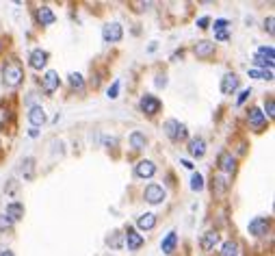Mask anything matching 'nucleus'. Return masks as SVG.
Segmentation results:
<instances>
[{
    "instance_id": "nucleus-1",
    "label": "nucleus",
    "mask_w": 275,
    "mask_h": 256,
    "mask_svg": "<svg viewBox=\"0 0 275 256\" xmlns=\"http://www.w3.org/2000/svg\"><path fill=\"white\" fill-rule=\"evenodd\" d=\"M22 81H24V70L18 61H11L2 68V83L6 87H18Z\"/></svg>"
},
{
    "instance_id": "nucleus-2",
    "label": "nucleus",
    "mask_w": 275,
    "mask_h": 256,
    "mask_svg": "<svg viewBox=\"0 0 275 256\" xmlns=\"http://www.w3.org/2000/svg\"><path fill=\"white\" fill-rule=\"evenodd\" d=\"M162 130H165V135L169 137L172 141H184L186 139V126L178 120H167L162 124Z\"/></svg>"
},
{
    "instance_id": "nucleus-3",
    "label": "nucleus",
    "mask_w": 275,
    "mask_h": 256,
    "mask_svg": "<svg viewBox=\"0 0 275 256\" xmlns=\"http://www.w3.org/2000/svg\"><path fill=\"white\" fill-rule=\"evenodd\" d=\"M254 63L258 65V68H269L273 70V65H275V55H273V48L271 46H262V48H258V55L254 57Z\"/></svg>"
},
{
    "instance_id": "nucleus-4",
    "label": "nucleus",
    "mask_w": 275,
    "mask_h": 256,
    "mask_svg": "<svg viewBox=\"0 0 275 256\" xmlns=\"http://www.w3.org/2000/svg\"><path fill=\"white\" fill-rule=\"evenodd\" d=\"M122 35H124V29H122L120 22H110V24H106V26L102 29V39H104L106 44L120 42Z\"/></svg>"
},
{
    "instance_id": "nucleus-5",
    "label": "nucleus",
    "mask_w": 275,
    "mask_h": 256,
    "mask_svg": "<svg viewBox=\"0 0 275 256\" xmlns=\"http://www.w3.org/2000/svg\"><path fill=\"white\" fill-rule=\"evenodd\" d=\"M143 198H146V202H150V204H160V202L167 198V193L160 185H148L146 191H143Z\"/></svg>"
},
{
    "instance_id": "nucleus-6",
    "label": "nucleus",
    "mask_w": 275,
    "mask_h": 256,
    "mask_svg": "<svg viewBox=\"0 0 275 256\" xmlns=\"http://www.w3.org/2000/svg\"><path fill=\"white\" fill-rule=\"evenodd\" d=\"M139 107H141V111L143 113H148V115H156L160 111V100L156 96H150V94H146L141 98V102H139Z\"/></svg>"
},
{
    "instance_id": "nucleus-7",
    "label": "nucleus",
    "mask_w": 275,
    "mask_h": 256,
    "mask_svg": "<svg viewBox=\"0 0 275 256\" xmlns=\"http://www.w3.org/2000/svg\"><path fill=\"white\" fill-rule=\"evenodd\" d=\"M269 226H271L269 217H254L250 221V232L254 237H264V234L269 232Z\"/></svg>"
},
{
    "instance_id": "nucleus-8",
    "label": "nucleus",
    "mask_w": 275,
    "mask_h": 256,
    "mask_svg": "<svg viewBox=\"0 0 275 256\" xmlns=\"http://www.w3.org/2000/svg\"><path fill=\"white\" fill-rule=\"evenodd\" d=\"M217 163H219V169L224 174H234V172H236V159H234L230 152H221Z\"/></svg>"
},
{
    "instance_id": "nucleus-9",
    "label": "nucleus",
    "mask_w": 275,
    "mask_h": 256,
    "mask_svg": "<svg viewBox=\"0 0 275 256\" xmlns=\"http://www.w3.org/2000/svg\"><path fill=\"white\" fill-rule=\"evenodd\" d=\"M46 63H48V52L42 50V48H37V50H32L30 52V57H28V65L32 70H42L46 68Z\"/></svg>"
},
{
    "instance_id": "nucleus-10",
    "label": "nucleus",
    "mask_w": 275,
    "mask_h": 256,
    "mask_svg": "<svg viewBox=\"0 0 275 256\" xmlns=\"http://www.w3.org/2000/svg\"><path fill=\"white\" fill-rule=\"evenodd\" d=\"M124 239H126V245L128 250H139V247L143 245V234H139L134 230V228H126V234H124Z\"/></svg>"
},
{
    "instance_id": "nucleus-11",
    "label": "nucleus",
    "mask_w": 275,
    "mask_h": 256,
    "mask_svg": "<svg viewBox=\"0 0 275 256\" xmlns=\"http://www.w3.org/2000/svg\"><path fill=\"white\" fill-rule=\"evenodd\" d=\"M42 87L46 94H54V91L58 89V74L56 72H46V76L42 78Z\"/></svg>"
},
{
    "instance_id": "nucleus-12",
    "label": "nucleus",
    "mask_w": 275,
    "mask_h": 256,
    "mask_svg": "<svg viewBox=\"0 0 275 256\" xmlns=\"http://www.w3.org/2000/svg\"><path fill=\"white\" fill-rule=\"evenodd\" d=\"M134 174L139 176V178H152L156 174V165L152 161H139L134 167Z\"/></svg>"
},
{
    "instance_id": "nucleus-13",
    "label": "nucleus",
    "mask_w": 275,
    "mask_h": 256,
    "mask_svg": "<svg viewBox=\"0 0 275 256\" xmlns=\"http://www.w3.org/2000/svg\"><path fill=\"white\" fill-rule=\"evenodd\" d=\"M236 89H238V78H236V74H226L224 78H221V91H224L226 96H232Z\"/></svg>"
},
{
    "instance_id": "nucleus-14",
    "label": "nucleus",
    "mask_w": 275,
    "mask_h": 256,
    "mask_svg": "<svg viewBox=\"0 0 275 256\" xmlns=\"http://www.w3.org/2000/svg\"><path fill=\"white\" fill-rule=\"evenodd\" d=\"M188 152H191V156H195V159H202V156L206 154V141L202 139V137L191 139L188 141Z\"/></svg>"
},
{
    "instance_id": "nucleus-15",
    "label": "nucleus",
    "mask_w": 275,
    "mask_h": 256,
    "mask_svg": "<svg viewBox=\"0 0 275 256\" xmlns=\"http://www.w3.org/2000/svg\"><path fill=\"white\" fill-rule=\"evenodd\" d=\"M54 11L50 9V7H39L37 9V22L42 24V26H50V24H54Z\"/></svg>"
},
{
    "instance_id": "nucleus-16",
    "label": "nucleus",
    "mask_w": 275,
    "mask_h": 256,
    "mask_svg": "<svg viewBox=\"0 0 275 256\" xmlns=\"http://www.w3.org/2000/svg\"><path fill=\"white\" fill-rule=\"evenodd\" d=\"M217 243H219V232L217 230L204 232V237H202V241H200V245H202V250H204V252H210Z\"/></svg>"
},
{
    "instance_id": "nucleus-17",
    "label": "nucleus",
    "mask_w": 275,
    "mask_h": 256,
    "mask_svg": "<svg viewBox=\"0 0 275 256\" xmlns=\"http://www.w3.org/2000/svg\"><path fill=\"white\" fill-rule=\"evenodd\" d=\"M195 55L200 59H208L210 55H214V44L212 42H206V39H202V42L195 44Z\"/></svg>"
},
{
    "instance_id": "nucleus-18",
    "label": "nucleus",
    "mask_w": 275,
    "mask_h": 256,
    "mask_svg": "<svg viewBox=\"0 0 275 256\" xmlns=\"http://www.w3.org/2000/svg\"><path fill=\"white\" fill-rule=\"evenodd\" d=\"M247 120H250V126L256 128V130H260L266 124V117H264V113L260 109H252L250 115H247Z\"/></svg>"
},
{
    "instance_id": "nucleus-19",
    "label": "nucleus",
    "mask_w": 275,
    "mask_h": 256,
    "mask_svg": "<svg viewBox=\"0 0 275 256\" xmlns=\"http://www.w3.org/2000/svg\"><path fill=\"white\" fill-rule=\"evenodd\" d=\"M28 122H30L32 128L42 126V124L46 122V111H44L42 107H32V109L28 111Z\"/></svg>"
},
{
    "instance_id": "nucleus-20",
    "label": "nucleus",
    "mask_w": 275,
    "mask_h": 256,
    "mask_svg": "<svg viewBox=\"0 0 275 256\" xmlns=\"http://www.w3.org/2000/svg\"><path fill=\"white\" fill-rule=\"evenodd\" d=\"M6 217L11 221H18L24 217V204H20V202H11V204H6Z\"/></svg>"
},
{
    "instance_id": "nucleus-21",
    "label": "nucleus",
    "mask_w": 275,
    "mask_h": 256,
    "mask_svg": "<svg viewBox=\"0 0 275 256\" xmlns=\"http://www.w3.org/2000/svg\"><path fill=\"white\" fill-rule=\"evenodd\" d=\"M136 226L141 228V230H152L156 226V215L154 213H143L139 215V219H136Z\"/></svg>"
},
{
    "instance_id": "nucleus-22",
    "label": "nucleus",
    "mask_w": 275,
    "mask_h": 256,
    "mask_svg": "<svg viewBox=\"0 0 275 256\" xmlns=\"http://www.w3.org/2000/svg\"><path fill=\"white\" fill-rule=\"evenodd\" d=\"M176 243H178V234H176V232L172 230L165 239L160 241V250L165 252V254H172V252H174V247H176Z\"/></svg>"
},
{
    "instance_id": "nucleus-23",
    "label": "nucleus",
    "mask_w": 275,
    "mask_h": 256,
    "mask_svg": "<svg viewBox=\"0 0 275 256\" xmlns=\"http://www.w3.org/2000/svg\"><path fill=\"white\" fill-rule=\"evenodd\" d=\"M228 187H230V182L226 180V176H214L212 178V191L217 193V195H221V193H226L228 191Z\"/></svg>"
},
{
    "instance_id": "nucleus-24",
    "label": "nucleus",
    "mask_w": 275,
    "mask_h": 256,
    "mask_svg": "<svg viewBox=\"0 0 275 256\" xmlns=\"http://www.w3.org/2000/svg\"><path fill=\"white\" fill-rule=\"evenodd\" d=\"M146 143H148L146 135H141V133H132V135H130V146H132L134 150H143V148H146Z\"/></svg>"
},
{
    "instance_id": "nucleus-25",
    "label": "nucleus",
    "mask_w": 275,
    "mask_h": 256,
    "mask_svg": "<svg viewBox=\"0 0 275 256\" xmlns=\"http://www.w3.org/2000/svg\"><path fill=\"white\" fill-rule=\"evenodd\" d=\"M221 256H238V243L236 241H226L221 247Z\"/></svg>"
},
{
    "instance_id": "nucleus-26",
    "label": "nucleus",
    "mask_w": 275,
    "mask_h": 256,
    "mask_svg": "<svg viewBox=\"0 0 275 256\" xmlns=\"http://www.w3.org/2000/svg\"><path fill=\"white\" fill-rule=\"evenodd\" d=\"M68 78H70V85H72L74 89H82V87H84V81H82V76L78 74V72H72Z\"/></svg>"
},
{
    "instance_id": "nucleus-27",
    "label": "nucleus",
    "mask_w": 275,
    "mask_h": 256,
    "mask_svg": "<svg viewBox=\"0 0 275 256\" xmlns=\"http://www.w3.org/2000/svg\"><path fill=\"white\" fill-rule=\"evenodd\" d=\"M191 189H193V191H202V189H204V176L195 172L193 178H191Z\"/></svg>"
},
{
    "instance_id": "nucleus-28",
    "label": "nucleus",
    "mask_w": 275,
    "mask_h": 256,
    "mask_svg": "<svg viewBox=\"0 0 275 256\" xmlns=\"http://www.w3.org/2000/svg\"><path fill=\"white\" fill-rule=\"evenodd\" d=\"M22 174L26 176V178H30V176H32V159H24V163H22Z\"/></svg>"
},
{
    "instance_id": "nucleus-29",
    "label": "nucleus",
    "mask_w": 275,
    "mask_h": 256,
    "mask_svg": "<svg viewBox=\"0 0 275 256\" xmlns=\"http://www.w3.org/2000/svg\"><path fill=\"white\" fill-rule=\"evenodd\" d=\"M108 245H110V247H115V250H120V247H122L120 232H113V234H110V237H108Z\"/></svg>"
},
{
    "instance_id": "nucleus-30",
    "label": "nucleus",
    "mask_w": 275,
    "mask_h": 256,
    "mask_svg": "<svg viewBox=\"0 0 275 256\" xmlns=\"http://www.w3.org/2000/svg\"><path fill=\"white\" fill-rule=\"evenodd\" d=\"M117 94H120V81H115V83L108 87V91H106V96L110 98V100H115Z\"/></svg>"
},
{
    "instance_id": "nucleus-31",
    "label": "nucleus",
    "mask_w": 275,
    "mask_h": 256,
    "mask_svg": "<svg viewBox=\"0 0 275 256\" xmlns=\"http://www.w3.org/2000/svg\"><path fill=\"white\" fill-rule=\"evenodd\" d=\"M264 111H266V115H269V117L275 115V104H273V98L271 96L264 100Z\"/></svg>"
},
{
    "instance_id": "nucleus-32",
    "label": "nucleus",
    "mask_w": 275,
    "mask_h": 256,
    "mask_svg": "<svg viewBox=\"0 0 275 256\" xmlns=\"http://www.w3.org/2000/svg\"><path fill=\"white\" fill-rule=\"evenodd\" d=\"M212 29H214V33H221V31H226L228 29V20H214V24H212Z\"/></svg>"
},
{
    "instance_id": "nucleus-33",
    "label": "nucleus",
    "mask_w": 275,
    "mask_h": 256,
    "mask_svg": "<svg viewBox=\"0 0 275 256\" xmlns=\"http://www.w3.org/2000/svg\"><path fill=\"white\" fill-rule=\"evenodd\" d=\"M11 226H13V221L6 215H0V230H9Z\"/></svg>"
},
{
    "instance_id": "nucleus-34",
    "label": "nucleus",
    "mask_w": 275,
    "mask_h": 256,
    "mask_svg": "<svg viewBox=\"0 0 275 256\" xmlns=\"http://www.w3.org/2000/svg\"><path fill=\"white\" fill-rule=\"evenodd\" d=\"M250 96H252V89H243V91H240V96H238V100H236L238 107H240V104H243V102H245Z\"/></svg>"
},
{
    "instance_id": "nucleus-35",
    "label": "nucleus",
    "mask_w": 275,
    "mask_h": 256,
    "mask_svg": "<svg viewBox=\"0 0 275 256\" xmlns=\"http://www.w3.org/2000/svg\"><path fill=\"white\" fill-rule=\"evenodd\" d=\"M260 78H264V81H273V70H260Z\"/></svg>"
},
{
    "instance_id": "nucleus-36",
    "label": "nucleus",
    "mask_w": 275,
    "mask_h": 256,
    "mask_svg": "<svg viewBox=\"0 0 275 256\" xmlns=\"http://www.w3.org/2000/svg\"><path fill=\"white\" fill-rule=\"evenodd\" d=\"M208 24H210V18H208V16H204V18L198 20V26H200V29H208Z\"/></svg>"
},
{
    "instance_id": "nucleus-37",
    "label": "nucleus",
    "mask_w": 275,
    "mask_h": 256,
    "mask_svg": "<svg viewBox=\"0 0 275 256\" xmlns=\"http://www.w3.org/2000/svg\"><path fill=\"white\" fill-rule=\"evenodd\" d=\"M167 85V76L165 74H158L156 76V87H165Z\"/></svg>"
},
{
    "instance_id": "nucleus-38",
    "label": "nucleus",
    "mask_w": 275,
    "mask_h": 256,
    "mask_svg": "<svg viewBox=\"0 0 275 256\" xmlns=\"http://www.w3.org/2000/svg\"><path fill=\"white\" fill-rule=\"evenodd\" d=\"M273 22H275L273 16H269V18H266V22H264V29L269 31V35H273Z\"/></svg>"
},
{
    "instance_id": "nucleus-39",
    "label": "nucleus",
    "mask_w": 275,
    "mask_h": 256,
    "mask_svg": "<svg viewBox=\"0 0 275 256\" xmlns=\"http://www.w3.org/2000/svg\"><path fill=\"white\" fill-rule=\"evenodd\" d=\"M230 37V33L228 31H221V33H214V39H219V42H226V39Z\"/></svg>"
},
{
    "instance_id": "nucleus-40",
    "label": "nucleus",
    "mask_w": 275,
    "mask_h": 256,
    "mask_svg": "<svg viewBox=\"0 0 275 256\" xmlns=\"http://www.w3.org/2000/svg\"><path fill=\"white\" fill-rule=\"evenodd\" d=\"M4 122H6V109L0 104V126H4Z\"/></svg>"
},
{
    "instance_id": "nucleus-41",
    "label": "nucleus",
    "mask_w": 275,
    "mask_h": 256,
    "mask_svg": "<svg viewBox=\"0 0 275 256\" xmlns=\"http://www.w3.org/2000/svg\"><path fill=\"white\" fill-rule=\"evenodd\" d=\"M250 76L252 78H260V70H250Z\"/></svg>"
},
{
    "instance_id": "nucleus-42",
    "label": "nucleus",
    "mask_w": 275,
    "mask_h": 256,
    "mask_svg": "<svg viewBox=\"0 0 275 256\" xmlns=\"http://www.w3.org/2000/svg\"><path fill=\"white\" fill-rule=\"evenodd\" d=\"M182 165H184L186 169H193V163H191V161H186V159H182Z\"/></svg>"
},
{
    "instance_id": "nucleus-43",
    "label": "nucleus",
    "mask_w": 275,
    "mask_h": 256,
    "mask_svg": "<svg viewBox=\"0 0 275 256\" xmlns=\"http://www.w3.org/2000/svg\"><path fill=\"white\" fill-rule=\"evenodd\" d=\"M28 135H30V137H37V135H39V130H37V128H30V130H28Z\"/></svg>"
},
{
    "instance_id": "nucleus-44",
    "label": "nucleus",
    "mask_w": 275,
    "mask_h": 256,
    "mask_svg": "<svg viewBox=\"0 0 275 256\" xmlns=\"http://www.w3.org/2000/svg\"><path fill=\"white\" fill-rule=\"evenodd\" d=\"M0 256H13V252L11 250H4V252H0Z\"/></svg>"
}]
</instances>
